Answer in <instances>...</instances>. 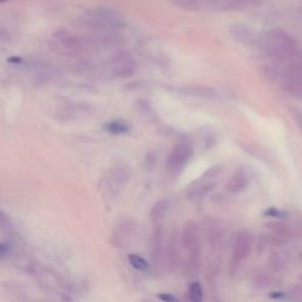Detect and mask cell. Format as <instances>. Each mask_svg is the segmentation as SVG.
<instances>
[{"label": "cell", "mask_w": 302, "mask_h": 302, "mask_svg": "<svg viewBox=\"0 0 302 302\" xmlns=\"http://www.w3.org/2000/svg\"><path fill=\"white\" fill-rule=\"evenodd\" d=\"M260 44L267 55L280 67L302 61V49L290 34L282 30H272L261 38Z\"/></svg>", "instance_id": "cell-1"}, {"label": "cell", "mask_w": 302, "mask_h": 302, "mask_svg": "<svg viewBox=\"0 0 302 302\" xmlns=\"http://www.w3.org/2000/svg\"><path fill=\"white\" fill-rule=\"evenodd\" d=\"M278 73L283 89L293 97L302 99V63L281 67Z\"/></svg>", "instance_id": "cell-2"}, {"label": "cell", "mask_w": 302, "mask_h": 302, "mask_svg": "<svg viewBox=\"0 0 302 302\" xmlns=\"http://www.w3.org/2000/svg\"><path fill=\"white\" fill-rule=\"evenodd\" d=\"M192 156V146L188 140L178 142L168 157V171L171 175L180 174Z\"/></svg>", "instance_id": "cell-3"}, {"label": "cell", "mask_w": 302, "mask_h": 302, "mask_svg": "<svg viewBox=\"0 0 302 302\" xmlns=\"http://www.w3.org/2000/svg\"><path fill=\"white\" fill-rule=\"evenodd\" d=\"M251 239L247 233H239L234 240L233 251L230 257V272L234 273L236 268L251 253Z\"/></svg>", "instance_id": "cell-4"}, {"label": "cell", "mask_w": 302, "mask_h": 302, "mask_svg": "<svg viewBox=\"0 0 302 302\" xmlns=\"http://www.w3.org/2000/svg\"><path fill=\"white\" fill-rule=\"evenodd\" d=\"M267 228L272 235L278 239H301L302 237V223H290L284 221H272L267 223Z\"/></svg>", "instance_id": "cell-5"}, {"label": "cell", "mask_w": 302, "mask_h": 302, "mask_svg": "<svg viewBox=\"0 0 302 302\" xmlns=\"http://www.w3.org/2000/svg\"><path fill=\"white\" fill-rule=\"evenodd\" d=\"M230 36L237 43L246 46H256L260 44L261 38L256 31L242 24L233 25L230 27Z\"/></svg>", "instance_id": "cell-6"}, {"label": "cell", "mask_w": 302, "mask_h": 302, "mask_svg": "<svg viewBox=\"0 0 302 302\" xmlns=\"http://www.w3.org/2000/svg\"><path fill=\"white\" fill-rule=\"evenodd\" d=\"M261 0H207V8L219 11H242L259 4Z\"/></svg>", "instance_id": "cell-7"}, {"label": "cell", "mask_w": 302, "mask_h": 302, "mask_svg": "<svg viewBox=\"0 0 302 302\" xmlns=\"http://www.w3.org/2000/svg\"><path fill=\"white\" fill-rule=\"evenodd\" d=\"M181 245L184 249H187L188 253L201 249V242H199V230L196 222L189 221L184 224L183 230L181 234Z\"/></svg>", "instance_id": "cell-8"}, {"label": "cell", "mask_w": 302, "mask_h": 302, "mask_svg": "<svg viewBox=\"0 0 302 302\" xmlns=\"http://www.w3.org/2000/svg\"><path fill=\"white\" fill-rule=\"evenodd\" d=\"M180 240H178L177 234H172L171 237L169 239L168 245H166V248H164V251H165V255H164L163 260L166 261V267H168L169 272L174 273L177 271L178 266H180Z\"/></svg>", "instance_id": "cell-9"}, {"label": "cell", "mask_w": 302, "mask_h": 302, "mask_svg": "<svg viewBox=\"0 0 302 302\" xmlns=\"http://www.w3.org/2000/svg\"><path fill=\"white\" fill-rule=\"evenodd\" d=\"M163 235V228L161 225H155L151 239V259L155 266H160L164 257Z\"/></svg>", "instance_id": "cell-10"}, {"label": "cell", "mask_w": 302, "mask_h": 302, "mask_svg": "<svg viewBox=\"0 0 302 302\" xmlns=\"http://www.w3.org/2000/svg\"><path fill=\"white\" fill-rule=\"evenodd\" d=\"M248 175L243 168H239L227 182V190L231 193L245 192L248 187Z\"/></svg>", "instance_id": "cell-11"}, {"label": "cell", "mask_w": 302, "mask_h": 302, "mask_svg": "<svg viewBox=\"0 0 302 302\" xmlns=\"http://www.w3.org/2000/svg\"><path fill=\"white\" fill-rule=\"evenodd\" d=\"M170 209V202L169 199L162 198L158 199L157 202H155L154 206L151 207L150 210V218L154 222H158L160 220L165 218V215L168 214Z\"/></svg>", "instance_id": "cell-12"}, {"label": "cell", "mask_w": 302, "mask_h": 302, "mask_svg": "<svg viewBox=\"0 0 302 302\" xmlns=\"http://www.w3.org/2000/svg\"><path fill=\"white\" fill-rule=\"evenodd\" d=\"M267 265L273 273L278 274V273H282L286 268V260L278 251H272L269 254L268 260H267Z\"/></svg>", "instance_id": "cell-13"}, {"label": "cell", "mask_w": 302, "mask_h": 302, "mask_svg": "<svg viewBox=\"0 0 302 302\" xmlns=\"http://www.w3.org/2000/svg\"><path fill=\"white\" fill-rule=\"evenodd\" d=\"M116 71L121 77H130L134 75L135 72V63L128 55L119 58V60L117 61V67Z\"/></svg>", "instance_id": "cell-14"}, {"label": "cell", "mask_w": 302, "mask_h": 302, "mask_svg": "<svg viewBox=\"0 0 302 302\" xmlns=\"http://www.w3.org/2000/svg\"><path fill=\"white\" fill-rule=\"evenodd\" d=\"M175 6L186 11H198L207 8V0H171Z\"/></svg>", "instance_id": "cell-15"}, {"label": "cell", "mask_w": 302, "mask_h": 302, "mask_svg": "<svg viewBox=\"0 0 302 302\" xmlns=\"http://www.w3.org/2000/svg\"><path fill=\"white\" fill-rule=\"evenodd\" d=\"M184 92L188 93V95L196 96V97H202V98H215L218 97V93L216 91L212 89V87H206V86H193L190 87V89H186Z\"/></svg>", "instance_id": "cell-16"}, {"label": "cell", "mask_w": 302, "mask_h": 302, "mask_svg": "<svg viewBox=\"0 0 302 302\" xmlns=\"http://www.w3.org/2000/svg\"><path fill=\"white\" fill-rule=\"evenodd\" d=\"M128 260L129 263H130V265L133 266V268L136 269V271L145 273L150 269V265L148 263V261L138 254H130L128 256Z\"/></svg>", "instance_id": "cell-17"}, {"label": "cell", "mask_w": 302, "mask_h": 302, "mask_svg": "<svg viewBox=\"0 0 302 302\" xmlns=\"http://www.w3.org/2000/svg\"><path fill=\"white\" fill-rule=\"evenodd\" d=\"M189 299L192 302H203L204 294L201 283L193 281L189 286Z\"/></svg>", "instance_id": "cell-18"}, {"label": "cell", "mask_w": 302, "mask_h": 302, "mask_svg": "<svg viewBox=\"0 0 302 302\" xmlns=\"http://www.w3.org/2000/svg\"><path fill=\"white\" fill-rule=\"evenodd\" d=\"M104 129L111 135H122L129 131L128 125L121 121H113L108 123V124H105Z\"/></svg>", "instance_id": "cell-19"}, {"label": "cell", "mask_w": 302, "mask_h": 302, "mask_svg": "<svg viewBox=\"0 0 302 302\" xmlns=\"http://www.w3.org/2000/svg\"><path fill=\"white\" fill-rule=\"evenodd\" d=\"M288 20L292 23L293 26H295L298 30L302 32V6L290 10L288 13Z\"/></svg>", "instance_id": "cell-20"}, {"label": "cell", "mask_w": 302, "mask_h": 302, "mask_svg": "<svg viewBox=\"0 0 302 302\" xmlns=\"http://www.w3.org/2000/svg\"><path fill=\"white\" fill-rule=\"evenodd\" d=\"M272 277L268 276L266 273H259L253 280V286L256 289H265L272 284Z\"/></svg>", "instance_id": "cell-21"}, {"label": "cell", "mask_w": 302, "mask_h": 302, "mask_svg": "<svg viewBox=\"0 0 302 302\" xmlns=\"http://www.w3.org/2000/svg\"><path fill=\"white\" fill-rule=\"evenodd\" d=\"M265 215L267 218H274L283 221L284 219L288 218V213L283 212V210H278L276 208H271V209H267L265 212Z\"/></svg>", "instance_id": "cell-22"}, {"label": "cell", "mask_w": 302, "mask_h": 302, "mask_svg": "<svg viewBox=\"0 0 302 302\" xmlns=\"http://www.w3.org/2000/svg\"><path fill=\"white\" fill-rule=\"evenodd\" d=\"M11 228V221L8 216L0 209V231H5Z\"/></svg>", "instance_id": "cell-23"}, {"label": "cell", "mask_w": 302, "mask_h": 302, "mask_svg": "<svg viewBox=\"0 0 302 302\" xmlns=\"http://www.w3.org/2000/svg\"><path fill=\"white\" fill-rule=\"evenodd\" d=\"M11 250L10 243L7 242H0V260L6 257Z\"/></svg>", "instance_id": "cell-24"}, {"label": "cell", "mask_w": 302, "mask_h": 302, "mask_svg": "<svg viewBox=\"0 0 302 302\" xmlns=\"http://www.w3.org/2000/svg\"><path fill=\"white\" fill-rule=\"evenodd\" d=\"M158 298H160L163 302H177V299L171 294H164L163 293V294L158 295Z\"/></svg>", "instance_id": "cell-25"}, {"label": "cell", "mask_w": 302, "mask_h": 302, "mask_svg": "<svg viewBox=\"0 0 302 302\" xmlns=\"http://www.w3.org/2000/svg\"><path fill=\"white\" fill-rule=\"evenodd\" d=\"M8 61H10V63H13V64H20L23 60H22V58L11 57V58H8Z\"/></svg>", "instance_id": "cell-26"}, {"label": "cell", "mask_w": 302, "mask_h": 302, "mask_svg": "<svg viewBox=\"0 0 302 302\" xmlns=\"http://www.w3.org/2000/svg\"><path fill=\"white\" fill-rule=\"evenodd\" d=\"M7 1H10V0H0V5L5 4V2H7Z\"/></svg>", "instance_id": "cell-27"}, {"label": "cell", "mask_w": 302, "mask_h": 302, "mask_svg": "<svg viewBox=\"0 0 302 302\" xmlns=\"http://www.w3.org/2000/svg\"><path fill=\"white\" fill-rule=\"evenodd\" d=\"M298 257H299V259H301V260H302V251H300V253H299Z\"/></svg>", "instance_id": "cell-28"}]
</instances>
